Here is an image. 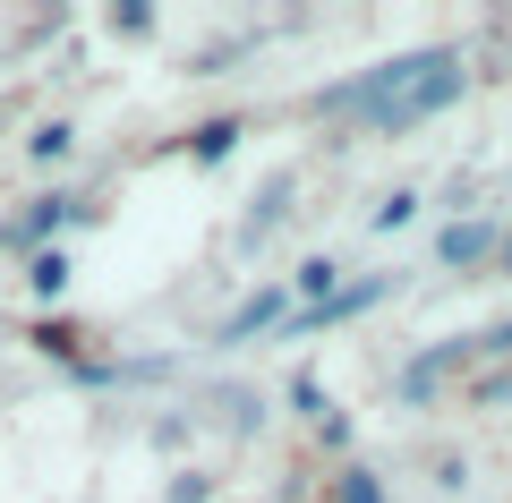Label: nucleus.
I'll return each instance as SVG.
<instances>
[{"label": "nucleus", "mask_w": 512, "mask_h": 503, "mask_svg": "<svg viewBox=\"0 0 512 503\" xmlns=\"http://www.w3.org/2000/svg\"><path fill=\"white\" fill-rule=\"evenodd\" d=\"M333 503H384V478H376V469H359V461H350L342 478H333Z\"/></svg>", "instance_id": "nucleus-9"}, {"label": "nucleus", "mask_w": 512, "mask_h": 503, "mask_svg": "<svg viewBox=\"0 0 512 503\" xmlns=\"http://www.w3.org/2000/svg\"><path fill=\"white\" fill-rule=\"evenodd\" d=\"M410 222H419V188H393V197H384L376 214H367V231H376V239H393V231H410Z\"/></svg>", "instance_id": "nucleus-7"}, {"label": "nucleus", "mask_w": 512, "mask_h": 503, "mask_svg": "<svg viewBox=\"0 0 512 503\" xmlns=\"http://www.w3.org/2000/svg\"><path fill=\"white\" fill-rule=\"evenodd\" d=\"M495 273H512V222H504V248H495Z\"/></svg>", "instance_id": "nucleus-14"}, {"label": "nucleus", "mask_w": 512, "mask_h": 503, "mask_svg": "<svg viewBox=\"0 0 512 503\" xmlns=\"http://www.w3.org/2000/svg\"><path fill=\"white\" fill-rule=\"evenodd\" d=\"M495 248H504V222H487V214H461V222H444L436 231V256L444 265H495Z\"/></svg>", "instance_id": "nucleus-3"}, {"label": "nucleus", "mask_w": 512, "mask_h": 503, "mask_svg": "<svg viewBox=\"0 0 512 503\" xmlns=\"http://www.w3.org/2000/svg\"><path fill=\"white\" fill-rule=\"evenodd\" d=\"M171 503H205V478H180V486H171Z\"/></svg>", "instance_id": "nucleus-13"}, {"label": "nucleus", "mask_w": 512, "mask_h": 503, "mask_svg": "<svg viewBox=\"0 0 512 503\" xmlns=\"http://www.w3.org/2000/svg\"><path fill=\"white\" fill-rule=\"evenodd\" d=\"M77 214H86V205H77L69 188H52V197H35V205H26V214L9 222V231H0V239H9V248H43V239H52V231H69Z\"/></svg>", "instance_id": "nucleus-4"}, {"label": "nucleus", "mask_w": 512, "mask_h": 503, "mask_svg": "<svg viewBox=\"0 0 512 503\" xmlns=\"http://www.w3.org/2000/svg\"><path fill=\"white\" fill-rule=\"evenodd\" d=\"M239 137H248V120H239V111H222V120L188 128V162H222V154H231Z\"/></svg>", "instance_id": "nucleus-6"}, {"label": "nucleus", "mask_w": 512, "mask_h": 503, "mask_svg": "<svg viewBox=\"0 0 512 503\" xmlns=\"http://www.w3.org/2000/svg\"><path fill=\"white\" fill-rule=\"evenodd\" d=\"M69 248H35V256H26V290H35V299L43 307H52V299H69Z\"/></svg>", "instance_id": "nucleus-5"}, {"label": "nucleus", "mask_w": 512, "mask_h": 503, "mask_svg": "<svg viewBox=\"0 0 512 503\" xmlns=\"http://www.w3.org/2000/svg\"><path fill=\"white\" fill-rule=\"evenodd\" d=\"M26 154H35L43 171H52V162H69V154H77V128H69V120H43L35 137H26Z\"/></svg>", "instance_id": "nucleus-8"}, {"label": "nucleus", "mask_w": 512, "mask_h": 503, "mask_svg": "<svg viewBox=\"0 0 512 503\" xmlns=\"http://www.w3.org/2000/svg\"><path fill=\"white\" fill-rule=\"evenodd\" d=\"M461 94H470L461 52L427 43V52H393V60H376V69L325 86V94H316V111H350L367 137H410V128H427L436 111H453Z\"/></svg>", "instance_id": "nucleus-1"}, {"label": "nucleus", "mask_w": 512, "mask_h": 503, "mask_svg": "<svg viewBox=\"0 0 512 503\" xmlns=\"http://www.w3.org/2000/svg\"><path fill=\"white\" fill-rule=\"evenodd\" d=\"M461 401H470V410H495V401H512V367H487V376H470V384H461Z\"/></svg>", "instance_id": "nucleus-10"}, {"label": "nucleus", "mask_w": 512, "mask_h": 503, "mask_svg": "<svg viewBox=\"0 0 512 503\" xmlns=\"http://www.w3.org/2000/svg\"><path fill=\"white\" fill-rule=\"evenodd\" d=\"M470 359H495V367H512V316H504V324H487V333H470Z\"/></svg>", "instance_id": "nucleus-11"}, {"label": "nucleus", "mask_w": 512, "mask_h": 503, "mask_svg": "<svg viewBox=\"0 0 512 503\" xmlns=\"http://www.w3.org/2000/svg\"><path fill=\"white\" fill-rule=\"evenodd\" d=\"M291 307H299V299H291V282H265V290H248V299L222 316L214 342H222V350H239V342H256V333H282V324H291Z\"/></svg>", "instance_id": "nucleus-2"}, {"label": "nucleus", "mask_w": 512, "mask_h": 503, "mask_svg": "<svg viewBox=\"0 0 512 503\" xmlns=\"http://www.w3.org/2000/svg\"><path fill=\"white\" fill-rule=\"evenodd\" d=\"M111 35H154V9L146 0H111Z\"/></svg>", "instance_id": "nucleus-12"}]
</instances>
